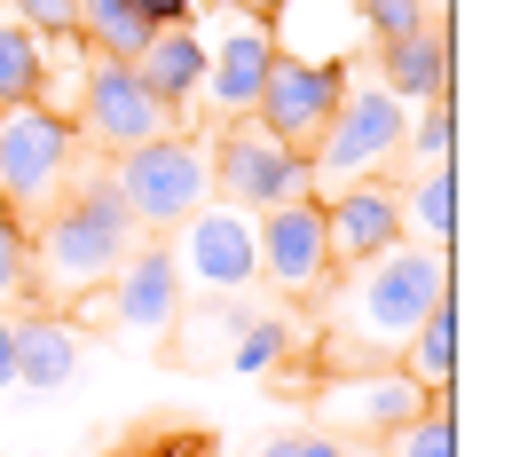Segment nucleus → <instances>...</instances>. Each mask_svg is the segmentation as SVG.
Here are the masks:
<instances>
[{
  "label": "nucleus",
  "instance_id": "nucleus-21",
  "mask_svg": "<svg viewBox=\"0 0 512 457\" xmlns=\"http://www.w3.org/2000/svg\"><path fill=\"white\" fill-rule=\"evenodd\" d=\"M394 457H457V402L434 394V402L394 434Z\"/></svg>",
  "mask_w": 512,
  "mask_h": 457
},
{
  "label": "nucleus",
  "instance_id": "nucleus-11",
  "mask_svg": "<svg viewBox=\"0 0 512 457\" xmlns=\"http://www.w3.org/2000/svg\"><path fill=\"white\" fill-rule=\"evenodd\" d=\"M229 24H221V40L205 48V103H213V119L229 127V119H253L260 103V79H268V64H276V40H268V24L260 16H245V8H221Z\"/></svg>",
  "mask_w": 512,
  "mask_h": 457
},
{
  "label": "nucleus",
  "instance_id": "nucleus-31",
  "mask_svg": "<svg viewBox=\"0 0 512 457\" xmlns=\"http://www.w3.org/2000/svg\"><path fill=\"white\" fill-rule=\"evenodd\" d=\"M221 8H245V16H260V24H268V16L284 8V0H221Z\"/></svg>",
  "mask_w": 512,
  "mask_h": 457
},
{
  "label": "nucleus",
  "instance_id": "nucleus-7",
  "mask_svg": "<svg viewBox=\"0 0 512 457\" xmlns=\"http://www.w3.org/2000/svg\"><path fill=\"white\" fill-rule=\"evenodd\" d=\"M174 276H182V300H229L260 276V245H253V213L237 205H197L190 221L174 229Z\"/></svg>",
  "mask_w": 512,
  "mask_h": 457
},
{
  "label": "nucleus",
  "instance_id": "nucleus-24",
  "mask_svg": "<svg viewBox=\"0 0 512 457\" xmlns=\"http://www.w3.org/2000/svg\"><path fill=\"white\" fill-rule=\"evenodd\" d=\"M32 292V229L0 213V300H24Z\"/></svg>",
  "mask_w": 512,
  "mask_h": 457
},
{
  "label": "nucleus",
  "instance_id": "nucleus-18",
  "mask_svg": "<svg viewBox=\"0 0 512 457\" xmlns=\"http://www.w3.org/2000/svg\"><path fill=\"white\" fill-rule=\"evenodd\" d=\"M71 371H79V331H71V316L16 324V387L56 394V387H71Z\"/></svg>",
  "mask_w": 512,
  "mask_h": 457
},
{
  "label": "nucleus",
  "instance_id": "nucleus-25",
  "mask_svg": "<svg viewBox=\"0 0 512 457\" xmlns=\"http://www.w3.org/2000/svg\"><path fill=\"white\" fill-rule=\"evenodd\" d=\"M355 16H363V40L379 48V40H402V32H418V24H434L418 0H355Z\"/></svg>",
  "mask_w": 512,
  "mask_h": 457
},
{
  "label": "nucleus",
  "instance_id": "nucleus-19",
  "mask_svg": "<svg viewBox=\"0 0 512 457\" xmlns=\"http://www.w3.org/2000/svg\"><path fill=\"white\" fill-rule=\"evenodd\" d=\"M402 371L426 394H457V300H442L426 324L402 339Z\"/></svg>",
  "mask_w": 512,
  "mask_h": 457
},
{
  "label": "nucleus",
  "instance_id": "nucleus-32",
  "mask_svg": "<svg viewBox=\"0 0 512 457\" xmlns=\"http://www.w3.org/2000/svg\"><path fill=\"white\" fill-rule=\"evenodd\" d=\"M418 8H426V16H449V8H457V0H418Z\"/></svg>",
  "mask_w": 512,
  "mask_h": 457
},
{
  "label": "nucleus",
  "instance_id": "nucleus-29",
  "mask_svg": "<svg viewBox=\"0 0 512 457\" xmlns=\"http://www.w3.org/2000/svg\"><path fill=\"white\" fill-rule=\"evenodd\" d=\"M150 24H197V0H134Z\"/></svg>",
  "mask_w": 512,
  "mask_h": 457
},
{
  "label": "nucleus",
  "instance_id": "nucleus-20",
  "mask_svg": "<svg viewBox=\"0 0 512 457\" xmlns=\"http://www.w3.org/2000/svg\"><path fill=\"white\" fill-rule=\"evenodd\" d=\"M16 103H48V40L0 16V111Z\"/></svg>",
  "mask_w": 512,
  "mask_h": 457
},
{
  "label": "nucleus",
  "instance_id": "nucleus-5",
  "mask_svg": "<svg viewBox=\"0 0 512 457\" xmlns=\"http://www.w3.org/2000/svg\"><path fill=\"white\" fill-rule=\"evenodd\" d=\"M111 190L134 213V229L150 237H174L197 205L213 197V158L197 150L190 134H166V142H142V150H119L111 166Z\"/></svg>",
  "mask_w": 512,
  "mask_h": 457
},
{
  "label": "nucleus",
  "instance_id": "nucleus-3",
  "mask_svg": "<svg viewBox=\"0 0 512 457\" xmlns=\"http://www.w3.org/2000/svg\"><path fill=\"white\" fill-rule=\"evenodd\" d=\"M71 166H79V127L64 111H48V103L0 111V213L8 221L32 229L71 190Z\"/></svg>",
  "mask_w": 512,
  "mask_h": 457
},
{
  "label": "nucleus",
  "instance_id": "nucleus-23",
  "mask_svg": "<svg viewBox=\"0 0 512 457\" xmlns=\"http://www.w3.org/2000/svg\"><path fill=\"white\" fill-rule=\"evenodd\" d=\"M402 142H418V150H426V166H449V150H457V95L418 103V127L402 134Z\"/></svg>",
  "mask_w": 512,
  "mask_h": 457
},
{
  "label": "nucleus",
  "instance_id": "nucleus-1",
  "mask_svg": "<svg viewBox=\"0 0 512 457\" xmlns=\"http://www.w3.org/2000/svg\"><path fill=\"white\" fill-rule=\"evenodd\" d=\"M134 213L119 205L111 190V174H95L87 190H64L48 205V221H40V245H32V292H48V300H87V292H103V276H119V261L134 253Z\"/></svg>",
  "mask_w": 512,
  "mask_h": 457
},
{
  "label": "nucleus",
  "instance_id": "nucleus-17",
  "mask_svg": "<svg viewBox=\"0 0 512 457\" xmlns=\"http://www.w3.org/2000/svg\"><path fill=\"white\" fill-rule=\"evenodd\" d=\"M418 394L426 387H418L410 371H363V379H339V387H331V410L355 418V426H371V434H402V426L426 410Z\"/></svg>",
  "mask_w": 512,
  "mask_h": 457
},
{
  "label": "nucleus",
  "instance_id": "nucleus-27",
  "mask_svg": "<svg viewBox=\"0 0 512 457\" xmlns=\"http://www.w3.org/2000/svg\"><path fill=\"white\" fill-rule=\"evenodd\" d=\"M284 339H292L284 324H268V316H253V324H245V339L229 347V363H237V371H268V363L284 355Z\"/></svg>",
  "mask_w": 512,
  "mask_h": 457
},
{
  "label": "nucleus",
  "instance_id": "nucleus-26",
  "mask_svg": "<svg viewBox=\"0 0 512 457\" xmlns=\"http://www.w3.org/2000/svg\"><path fill=\"white\" fill-rule=\"evenodd\" d=\"M8 24H24V32H40V40H71V24H79V8H71V0H8Z\"/></svg>",
  "mask_w": 512,
  "mask_h": 457
},
{
  "label": "nucleus",
  "instance_id": "nucleus-6",
  "mask_svg": "<svg viewBox=\"0 0 512 457\" xmlns=\"http://www.w3.org/2000/svg\"><path fill=\"white\" fill-rule=\"evenodd\" d=\"M213 182H221V205L268 213V205H308L316 197V166L300 150H284L260 119H229L221 150H213Z\"/></svg>",
  "mask_w": 512,
  "mask_h": 457
},
{
  "label": "nucleus",
  "instance_id": "nucleus-28",
  "mask_svg": "<svg viewBox=\"0 0 512 457\" xmlns=\"http://www.w3.org/2000/svg\"><path fill=\"white\" fill-rule=\"evenodd\" d=\"M260 457H347V450H339L331 434H276Z\"/></svg>",
  "mask_w": 512,
  "mask_h": 457
},
{
  "label": "nucleus",
  "instance_id": "nucleus-16",
  "mask_svg": "<svg viewBox=\"0 0 512 457\" xmlns=\"http://www.w3.org/2000/svg\"><path fill=\"white\" fill-rule=\"evenodd\" d=\"M134 71H142V87H150L166 111L197 103V87H205V32H197V24H158L150 48L134 56Z\"/></svg>",
  "mask_w": 512,
  "mask_h": 457
},
{
  "label": "nucleus",
  "instance_id": "nucleus-2",
  "mask_svg": "<svg viewBox=\"0 0 512 457\" xmlns=\"http://www.w3.org/2000/svg\"><path fill=\"white\" fill-rule=\"evenodd\" d=\"M442 300H457V268L449 253L418 245H386L379 261L355 268V284L339 292V331H355V355H386L426 324Z\"/></svg>",
  "mask_w": 512,
  "mask_h": 457
},
{
  "label": "nucleus",
  "instance_id": "nucleus-15",
  "mask_svg": "<svg viewBox=\"0 0 512 457\" xmlns=\"http://www.w3.org/2000/svg\"><path fill=\"white\" fill-rule=\"evenodd\" d=\"M268 40L292 64H355L363 16H355V0H284L268 16Z\"/></svg>",
  "mask_w": 512,
  "mask_h": 457
},
{
  "label": "nucleus",
  "instance_id": "nucleus-14",
  "mask_svg": "<svg viewBox=\"0 0 512 457\" xmlns=\"http://www.w3.org/2000/svg\"><path fill=\"white\" fill-rule=\"evenodd\" d=\"M371 79H379L402 111H410V103H434V95H457V32H449V16L402 32V40H379V71H371Z\"/></svg>",
  "mask_w": 512,
  "mask_h": 457
},
{
  "label": "nucleus",
  "instance_id": "nucleus-4",
  "mask_svg": "<svg viewBox=\"0 0 512 457\" xmlns=\"http://www.w3.org/2000/svg\"><path fill=\"white\" fill-rule=\"evenodd\" d=\"M402 134H410V111L386 95L379 79L347 64V95H339V111H331V127L316 134V150H308V166H316V197L323 190H347V182H371L386 158L402 150Z\"/></svg>",
  "mask_w": 512,
  "mask_h": 457
},
{
  "label": "nucleus",
  "instance_id": "nucleus-13",
  "mask_svg": "<svg viewBox=\"0 0 512 457\" xmlns=\"http://www.w3.org/2000/svg\"><path fill=\"white\" fill-rule=\"evenodd\" d=\"M316 205H323L331 268H363V261H379L386 245H402V197L386 182H347V190L316 197Z\"/></svg>",
  "mask_w": 512,
  "mask_h": 457
},
{
  "label": "nucleus",
  "instance_id": "nucleus-12",
  "mask_svg": "<svg viewBox=\"0 0 512 457\" xmlns=\"http://www.w3.org/2000/svg\"><path fill=\"white\" fill-rule=\"evenodd\" d=\"M253 245H260V276L284 292H323L331 276V245H323V205H268L253 213Z\"/></svg>",
  "mask_w": 512,
  "mask_h": 457
},
{
  "label": "nucleus",
  "instance_id": "nucleus-22",
  "mask_svg": "<svg viewBox=\"0 0 512 457\" xmlns=\"http://www.w3.org/2000/svg\"><path fill=\"white\" fill-rule=\"evenodd\" d=\"M402 213H418V229L434 237V253H449V237H457V182H449V166H426V182L410 190Z\"/></svg>",
  "mask_w": 512,
  "mask_h": 457
},
{
  "label": "nucleus",
  "instance_id": "nucleus-10",
  "mask_svg": "<svg viewBox=\"0 0 512 457\" xmlns=\"http://www.w3.org/2000/svg\"><path fill=\"white\" fill-rule=\"evenodd\" d=\"M87 308H103L119 331L134 339H166L174 316H182V276H174V253H166V237H150V245H134L119 276H111V292H87Z\"/></svg>",
  "mask_w": 512,
  "mask_h": 457
},
{
  "label": "nucleus",
  "instance_id": "nucleus-8",
  "mask_svg": "<svg viewBox=\"0 0 512 457\" xmlns=\"http://www.w3.org/2000/svg\"><path fill=\"white\" fill-rule=\"evenodd\" d=\"M71 127L87 134V142H103V150H142V142H166V134H174V111L142 87V71H134V64L87 56Z\"/></svg>",
  "mask_w": 512,
  "mask_h": 457
},
{
  "label": "nucleus",
  "instance_id": "nucleus-9",
  "mask_svg": "<svg viewBox=\"0 0 512 457\" xmlns=\"http://www.w3.org/2000/svg\"><path fill=\"white\" fill-rule=\"evenodd\" d=\"M339 95H347V64H292V56H276L268 64V79H260V103L253 119L284 150H316V134L331 127V111H339Z\"/></svg>",
  "mask_w": 512,
  "mask_h": 457
},
{
  "label": "nucleus",
  "instance_id": "nucleus-30",
  "mask_svg": "<svg viewBox=\"0 0 512 457\" xmlns=\"http://www.w3.org/2000/svg\"><path fill=\"white\" fill-rule=\"evenodd\" d=\"M0 387H16V324H0Z\"/></svg>",
  "mask_w": 512,
  "mask_h": 457
}]
</instances>
